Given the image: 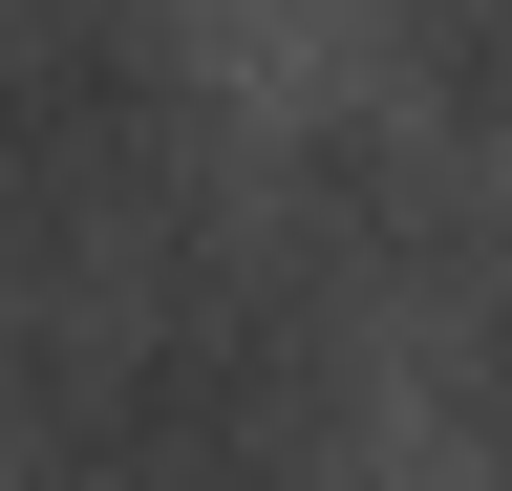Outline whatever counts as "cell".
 Wrapping results in <instances>:
<instances>
[{
  "label": "cell",
  "mask_w": 512,
  "mask_h": 491,
  "mask_svg": "<svg viewBox=\"0 0 512 491\" xmlns=\"http://www.w3.org/2000/svg\"><path fill=\"white\" fill-rule=\"evenodd\" d=\"M470 406H491V449H512V299L470 321Z\"/></svg>",
  "instance_id": "cell-1"
}]
</instances>
